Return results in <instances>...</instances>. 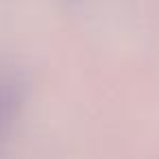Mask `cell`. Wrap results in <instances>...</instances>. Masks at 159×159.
<instances>
[{"instance_id": "obj_1", "label": "cell", "mask_w": 159, "mask_h": 159, "mask_svg": "<svg viewBox=\"0 0 159 159\" xmlns=\"http://www.w3.org/2000/svg\"><path fill=\"white\" fill-rule=\"evenodd\" d=\"M22 102V85L13 74L0 72V137L7 133Z\"/></svg>"}]
</instances>
